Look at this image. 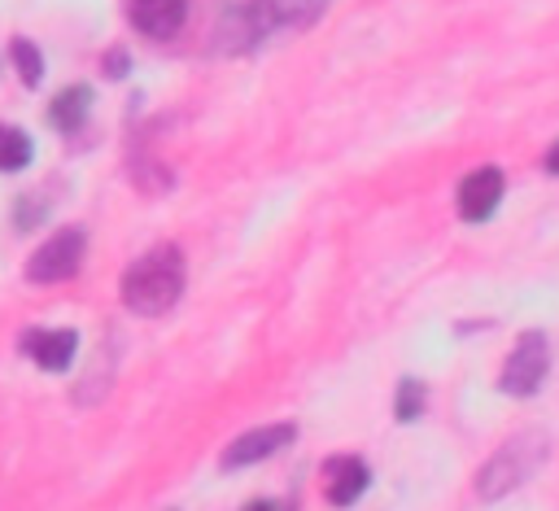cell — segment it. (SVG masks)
<instances>
[{
    "mask_svg": "<svg viewBox=\"0 0 559 511\" xmlns=\"http://www.w3.org/2000/svg\"><path fill=\"white\" fill-rule=\"evenodd\" d=\"M83 258H87V236H83V227H61V231H52V236L26 258V271H22V275H26L31 284H61V280L79 275Z\"/></svg>",
    "mask_w": 559,
    "mask_h": 511,
    "instance_id": "4",
    "label": "cell"
},
{
    "mask_svg": "<svg viewBox=\"0 0 559 511\" xmlns=\"http://www.w3.org/2000/svg\"><path fill=\"white\" fill-rule=\"evenodd\" d=\"M92 87L87 83H70V87H61L52 100H48V122L57 127V131H79L83 122H87V114H92Z\"/></svg>",
    "mask_w": 559,
    "mask_h": 511,
    "instance_id": "11",
    "label": "cell"
},
{
    "mask_svg": "<svg viewBox=\"0 0 559 511\" xmlns=\"http://www.w3.org/2000/svg\"><path fill=\"white\" fill-rule=\"evenodd\" d=\"M31 157H35L31 135L13 122H0V170H26Z\"/></svg>",
    "mask_w": 559,
    "mask_h": 511,
    "instance_id": "12",
    "label": "cell"
},
{
    "mask_svg": "<svg viewBox=\"0 0 559 511\" xmlns=\"http://www.w3.org/2000/svg\"><path fill=\"white\" fill-rule=\"evenodd\" d=\"M105 74H109V79H122V74H127V52H109V57H105Z\"/></svg>",
    "mask_w": 559,
    "mask_h": 511,
    "instance_id": "15",
    "label": "cell"
},
{
    "mask_svg": "<svg viewBox=\"0 0 559 511\" xmlns=\"http://www.w3.org/2000/svg\"><path fill=\"white\" fill-rule=\"evenodd\" d=\"M9 57H13L17 79H22L26 87H39V83H44V52H39L26 35H13V39H9Z\"/></svg>",
    "mask_w": 559,
    "mask_h": 511,
    "instance_id": "13",
    "label": "cell"
},
{
    "mask_svg": "<svg viewBox=\"0 0 559 511\" xmlns=\"http://www.w3.org/2000/svg\"><path fill=\"white\" fill-rule=\"evenodd\" d=\"M22 354L44 367V371H70L74 367V354H79V332L74 328H31L22 332Z\"/></svg>",
    "mask_w": 559,
    "mask_h": 511,
    "instance_id": "6",
    "label": "cell"
},
{
    "mask_svg": "<svg viewBox=\"0 0 559 511\" xmlns=\"http://www.w3.org/2000/svg\"><path fill=\"white\" fill-rule=\"evenodd\" d=\"M328 0H249L223 17L218 39L227 48H253L275 31H301L323 13Z\"/></svg>",
    "mask_w": 559,
    "mask_h": 511,
    "instance_id": "3",
    "label": "cell"
},
{
    "mask_svg": "<svg viewBox=\"0 0 559 511\" xmlns=\"http://www.w3.org/2000/svg\"><path fill=\"white\" fill-rule=\"evenodd\" d=\"M542 166H546L550 175H559V140H555V144L546 148V162H542Z\"/></svg>",
    "mask_w": 559,
    "mask_h": 511,
    "instance_id": "16",
    "label": "cell"
},
{
    "mask_svg": "<svg viewBox=\"0 0 559 511\" xmlns=\"http://www.w3.org/2000/svg\"><path fill=\"white\" fill-rule=\"evenodd\" d=\"M371 485V467L358 454H332L323 463V498L332 507H354Z\"/></svg>",
    "mask_w": 559,
    "mask_h": 511,
    "instance_id": "9",
    "label": "cell"
},
{
    "mask_svg": "<svg viewBox=\"0 0 559 511\" xmlns=\"http://www.w3.org/2000/svg\"><path fill=\"white\" fill-rule=\"evenodd\" d=\"M245 511H275V502H271V498H258V502H249Z\"/></svg>",
    "mask_w": 559,
    "mask_h": 511,
    "instance_id": "17",
    "label": "cell"
},
{
    "mask_svg": "<svg viewBox=\"0 0 559 511\" xmlns=\"http://www.w3.org/2000/svg\"><path fill=\"white\" fill-rule=\"evenodd\" d=\"M424 415V384L419 380H397V397H393V419L397 424H411Z\"/></svg>",
    "mask_w": 559,
    "mask_h": 511,
    "instance_id": "14",
    "label": "cell"
},
{
    "mask_svg": "<svg viewBox=\"0 0 559 511\" xmlns=\"http://www.w3.org/2000/svg\"><path fill=\"white\" fill-rule=\"evenodd\" d=\"M550 371V341L542 332H524L511 349V358L502 363V376H498V389L511 393V397H533L537 384L546 380Z\"/></svg>",
    "mask_w": 559,
    "mask_h": 511,
    "instance_id": "5",
    "label": "cell"
},
{
    "mask_svg": "<svg viewBox=\"0 0 559 511\" xmlns=\"http://www.w3.org/2000/svg\"><path fill=\"white\" fill-rule=\"evenodd\" d=\"M293 437H297V428H293V424H262V428H249V432H240V437L223 450V467H227V472H236V467L262 463V459H271L275 450H284Z\"/></svg>",
    "mask_w": 559,
    "mask_h": 511,
    "instance_id": "8",
    "label": "cell"
},
{
    "mask_svg": "<svg viewBox=\"0 0 559 511\" xmlns=\"http://www.w3.org/2000/svg\"><path fill=\"white\" fill-rule=\"evenodd\" d=\"M546 454H550L546 428H520L511 441H502V445L480 463V472H476V494H480L485 502L515 494L524 480H533V476L542 472Z\"/></svg>",
    "mask_w": 559,
    "mask_h": 511,
    "instance_id": "2",
    "label": "cell"
},
{
    "mask_svg": "<svg viewBox=\"0 0 559 511\" xmlns=\"http://www.w3.org/2000/svg\"><path fill=\"white\" fill-rule=\"evenodd\" d=\"M183 249L179 245H153L148 253H140L122 280H118V297L131 314L140 319H157L166 310H175V301L183 297Z\"/></svg>",
    "mask_w": 559,
    "mask_h": 511,
    "instance_id": "1",
    "label": "cell"
},
{
    "mask_svg": "<svg viewBox=\"0 0 559 511\" xmlns=\"http://www.w3.org/2000/svg\"><path fill=\"white\" fill-rule=\"evenodd\" d=\"M502 192H507V175L498 166H480V170L463 175V183H459V218L463 223H485L498 210Z\"/></svg>",
    "mask_w": 559,
    "mask_h": 511,
    "instance_id": "7",
    "label": "cell"
},
{
    "mask_svg": "<svg viewBox=\"0 0 559 511\" xmlns=\"http://www.w3.org/2000/svg\"><path fill=\"white\" fill-rule=\"evenodd\" d=\"M127 22L148 39H175L188 22V0H127Z\"/></svg>",
    "mask_w": 559,
    "mask_h": 511,
    "instance_id": "10",
    "label": "cell"
}]
</instances>
